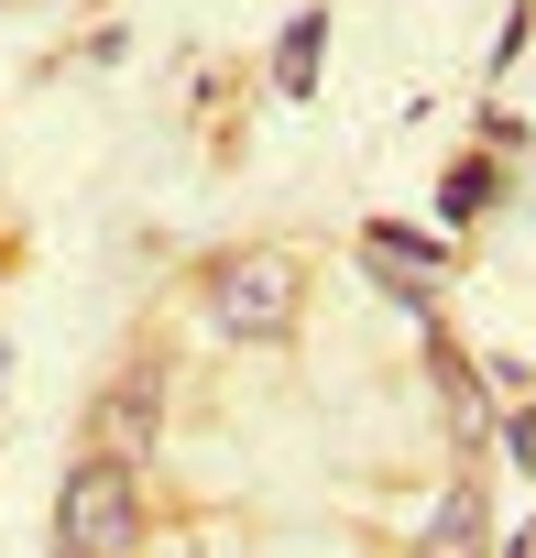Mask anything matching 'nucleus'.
<instances>
[{
	"label": "nucleus",
	"instance_id": "nucleus-1",
	"mask_svg": "<svg viewBox=\"0 0 536 558\" xmlns=\"http://www.w3.org/2000/svg\"><path fill=\"white\" fill-rule=\"evenodd\" d=\"M56 547L66 558H143V482L121 460H77L56 493Z\"/></svg>",
	"mask_w": 536,
	"mask_h": 558
},
{
	"label": "nucleus",
	"instance_id": "nucleus-2",
	"mask_svg": "<svg viewBox=\"0 0 536 558\" xmlns=\"http://www.w3.org/2000/svg\"><path fill=\"white\" fill-rule=\"evenodd\" d=\"M208 318L230 340H285L296 329V263L285 252H219L208 263Z\"/></svg>",
	"mask_w": 536,
	"mask_h": 558
},
{
	"label": "nucleus",
	"instance_id": "nucleus-3",
	"mask_svg": "<svg viewBox=\"0 0 536 558\" xmlns=\"http://www.w3.org/2000/svg\"><path fill=\"white\" fill-rule=\"evenodd\" d=\"M154 427H165V384H154V373H121V384L99 395L88 460H121V471H143V460H154Z\"/></svg>",
	"mask_w": 536,
	"mask_h": 558
},
{
	"label": "nucleus",
	"instance_id": "nucleus-4",
	"mask_svg": "<svg viewBox=\"0 0 536 558\" xmlns=\"http://www.w3.org/2000/svg\"><path fill=\"white\" fill-rule=\"evenodd\" d=\"M427 558H492V536H482V482H449V493H438Z\"/></svg>",
	"mask_w": 536,
	"mask_h": 558
},
{
	"label": "nucleus",
	"instance_id": "nucleus-5",
	"mask_svg": "<svg viewBox=\"0 0 536 558\" xmlns=\"http://www.w3.org/2000/svg\"><path fill=\"white\" fill-rule=\"evenodd\" d=\"M318 56H329V12H296V23H285V45H275V88H285V99H307V88H318Z\"/></svg>",
	"mask_w": 536,
	"mask_h": 558
},
{
	"label": "nucleus",
	"instance_id": "nucleus-6",
	"mask_svg": "<svg viewBox=\"0 0 536 558\" xmlns=\"http://www.w3.org/2000/svg\"><path fill=\"white\" fill-rule=\"evenodd\" d=\"M492 186H503V175H492V154L449 165V186H438V219H482V208H492Z\"/></svg>",
	"mask_w": 536,
	"mask_h": 558
},
{
	"label": "nucleus",
	"instance_id": "nucleus-7",
	"mask_svg": "<svg viewBox=\"0 0 536 558\" xmlns=\"http://www.w3.org/2000/svg\"><path fill=\"white\" fill-rule=\"evenodd\" d=\"M438 384H449V427L471 438V427H482V384L460 373V351H449V340H438Z\"/></svg>",
	"mask_w": 536,
	"mask_h": 558
},
{
	"label": "nucleus",
	"instance_id": "nucleus-8",
	"mask_svg": "<svg viewBox=\"0 0 536 558\" xmlns=\"http://www.w3.org/2000/svg\"><path fill=\"white\" fill-rule=\"evenodd\" d=\"M503 558H536V536H525V547H503Z\"/></svg>",
	"mask_w": 536,
	"mask_h": 558
},
{
	"label": "nucleus",
	"instance_id": "nucleus-9",
	"mask_svg": "<svg viewBox=\"0 0 536 558\" xmlns=\"http://www.w3.org/2000/svg\"><path fill=\"white\" fill-rule=\"evenodd\" d=\"M0 384H12V351H0Z\"/></svg>",
	"mask_w": 536,
	"mask_h": 558
}]
</instances>
